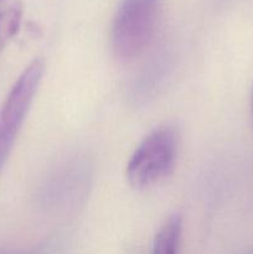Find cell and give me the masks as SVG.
<instances>
[{"label": "cell", "instance_id": "1", "mask_svg": "<svg viewBox=\"0 0 253 254\" xmlns=\"http://www.w3.org/2000/svg\"><path fill=\"white\" fill-rule=\"evenodd\" d=\"M163 0H122L112 26V47L119 60L140 56L153 42Z\"/></svg>", "mask_w": 253, "mask_h": 254}, {"label": "cell", "instance_id": "2", "mask_svg": "<svg viewBox=\"0 0 253 254\" xmlns=\"http://www.w3.org/2000/svg\"><path fill=\"white\" fill-rule=\"evenodd\" d=\"M179 150V135L171 126L151 130L140 141L126 165V179L134 189L160 183L173 173Z\"/></svg>", "mask_w": 253, "mask_h": 254}, {"label": "cell", "instance_id": "3", "mask_svg": "<svg viewBox=\"0 0 253 254\" xmlns=\"http://www.w3.org/2000/svg\"><path fill=\"white\" fill-rule=\"evenodd\" d=\"M92 165L86 156L72 155L57 164L40 189V201L47 212L74 211L84 200L91 185Z\"/></svg>", "mask_w": 253, "mask_h": 254}, {"label": "cell", "instance_id": "4", "mask_svg": "<svg viewBox=\"0 0 253 254\" xmlns=\"http://www.w3.org/2000/svg\"><path fill=\"white\" fill-rule=\"evenodd\" d=\"M44 72V60L41 57L32 60L17 77L0 107V173L26 119Z\"/></svg>", "mask_w": 253, "mask_h": 254}, {"label": "cell", "instance_id": "5", "mask_svg": "<svg viewBox=\"0 0 253 254\" xmlns=\"http://www.w3.org/2000/svg\"><path fill=\"white\" fill-rule=\"evenodd\" d=\"M183 221L179 215H171L165 220L155 236L151 254H179L180 252Z\"/></svg>", "mask_w": 253, "mask_h": 254}, {"label": "cell", "instance_id": "6", "mask_svg": "<svg viewBox=\"0 0 253 254\" xmlns=\"http://www.w3.org/2000/svg\"><path fill=\"white\" fill-rule=\"evenodd\" d=\"M22 14L21 0H0V54L19 31Z\"/></svg>", "mask_w": 253, "mask_h": 254}, {"label": "cell", "instance_id": "7", "mask_svg": "<svg viewBox=\"0 0 253 254\" xmlns=\"http://www.w3.org/2000/svg\"><path fill=\"white\" fill-rule=\"evenodd\" d=\"M251 112H252V119H253V86H252V91H251Z\"/></svg>", "mask_w": 253, "mask_h": 254}, {"label": "cell", "instance_id": "8", "mask_svg": "<svg viewBox=\"0 0 253 254\" xmlns=\"http://www.w3.org/2000/svg\"><path fill=\"white\" fill-rule=\"evenodd\" d=\"M247 254H253V251H251V252H248Z\"/></svg>", "mask_w": 253, "mask_h": 254}]
</instances>
